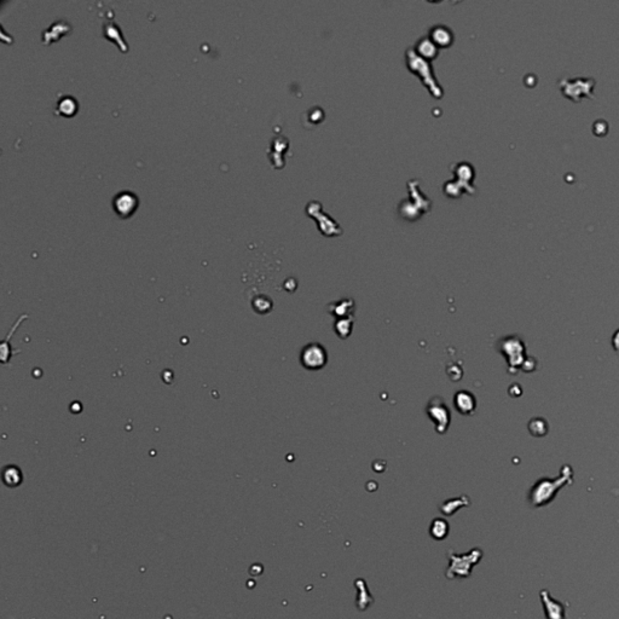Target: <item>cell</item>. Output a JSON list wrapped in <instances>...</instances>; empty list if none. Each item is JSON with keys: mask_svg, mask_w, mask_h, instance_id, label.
<instances>
[{"mask_svg": "<svg viewBox=\"0 0 619 619\" xmlns=\"http://www.w3.org/2000/svg\"><path fill=\"white\" fill-rule=\"evenodd\" d=\"M612 345H613L614 350L619 352V330L615 332L613 338H612Z\"/></svg>", "mask_w": 619, "mask_h": 619, "instance_id": "obj_9", "label": "cell"}, {"mask_svg": "<svg viewBox=\"0 0 619 619\" xmlns=\"http://www.w3.org/2000/svg\"><path fill=\"white\" fill-rule=\"evenodd\" d=\"M529 427H530V431H531V433L536 437L544 436V434L547 433V430H548V426L547 424H545V421L543 419L531 420Z\"/></svg>", "mask_w": 619, "mask_h": 619, "instance_id": "obj_8", "label": "cell"}, {"mask_svg": "<svg viewBox=\"0 0 619 619\" xmlns=\"http://www.w3.org/2000/svg\"><path fill=\"white\" fill-rule=\"evenodd\" d=\"M499 351L502 354L507 357L508 363L513 369L515 370L518 367L524 364V353H525V347H524V342L517 336H509L499 341Z\"/></svg>", "mask_w": 619, "mask_h": 619, "instance_id": "obj_3", "label": "cell"}, {"mask_svg": "<svg viewBox=\"0 0 619 619\" xmlns=\"http://www.w3.org/2000/svg\"><path fill=\"white\" fill-rule=\"evenodd\" d=\"M78 110V102L72 96H64L57 103L58 114L64 116H73Z\"/></svg>", "mask_w": 619, "mask_h": 619, "instance_id": "obj_6", "label": "cell"}, {"mask_svg": "<svg viewBox=\"0 0 619 619\" xmlns=\"http://www.w3.org/2000/svg\"><path fill=\"white\" fill-rule=\"evenodd\" d=\"M427 414L430 419L436 425V430L438 433H445L447 427L450 425V419H451V414L449 409L444 403V399L440 397L432 398L428 403Z\"/></svg>", "mask_w": 619, "mask_h": 619, "instance_id": "obj_2", "label": "cell"}, {"mask_svg": "<svg viewBox=\"0 0 619 619\" xmlns=\"http://www.w3.org/2000/svg\"><path fill=\"white\" fill-rule=\"evenodd\" d=\"M352 329V321L347 318H341V320L336 321L335 323V332L341 339H346L350 336Z\"/></svg>", "mask_w": 619, "mask_h": 619, "instance_id": "obj_7", "label": "cell"}, {"mask_svg": "<svg viewBox=\"0 0 619 619\" xmlns=\"http://www.w3.org/2000/svg\"><path fill=\"white\" fill-rule=\"evenodd\" d=\"M453 403H455L456 409L463 415H470L476 410L477 406L476 398L468 391H458L453 398Z\"/></svg>", "mask_w": 619, "mask_h": 619, "instance_id": "obj_5", "label": "cell"}, {"mask_svg": "<svg viewBox=\"0 0 619 619\" xmlns=\"http://www.w3.org/2000/svg\"><path fill=\"white\" fill-rule=\"evenodd\" d=\"M113 207L119 217L128 218L137 210L138 197L131 191H121L114 197Z\"/></svg>", "mask_w": 619, "mask_h": 619, "instance_id": "obj_4", "label": "cell"}, {"mask_svg": "<svg viewBox=\"0 0 619 619\" xmlns=\"http://www.w3.org/2000/svg\"><path fill=\"white\" fill-rule=\"evenodd\" d=\"M328 355L326 348L318 342H310L302 348L300 362L308 370H320L326 367Z\"/></svg>", "mask_w": 619, "mask_h": 619, "instance_id": "obj_1", "label": "cell"}]
</instances>
